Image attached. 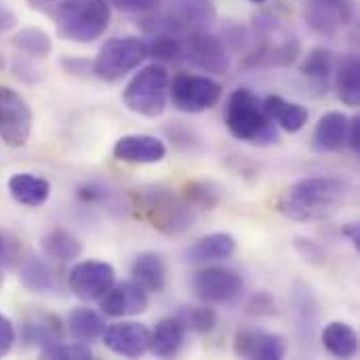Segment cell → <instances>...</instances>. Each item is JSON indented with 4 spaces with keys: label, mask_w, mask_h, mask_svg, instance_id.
I'll list each match as a JSON object with an SVG mask.
<instances>
[{
    "label": "cell",
    "mask_w": 360,
    "mask_h": 360,
    "mask_svg": "<svg viewBox=\"0 0 360 360\" xmlns=\"http://www.w3.org/2000/svg\"><path fill=\"white\" fill-rule=\"evenodd\" d=\"M350 186L331 175H312L287 188L278 211L293 221H321L331 217L348 198Z\"/></svg>",
    "instance_id": "cell-1"
},
{
    "label": "cell",
    "mask_w": 360,
    "mask_h": 360,
    "mask_svg": "<svg viewBox=\"0 0 360 360\" xmlns=\"http://www.w3.org/2000/svg\"><path fill=\"white\" fill-rule=\"evenodd\" d=\"M133 215L165 236H184L196 221V209L173 190L141 188L131 194Z\"/></svg>",
    "instance_id": "cell-2"
},
{
    "label": "cell",
    "mask_w": 360,
    "mask_h": 360,
    "mask_svg": "<svg viewBox=\"0 0 360 360\" xmlns=\"http://www.w3.org/2000/svg\"><path fill=\"white\" fill-rule=\"evenodd\" d=\"M226 127L228 131L245 143L251 146H274L278 141L276 124L266 116L257 95L240 86L236 89L226 103Z\"/></svg>",
    "instance_id": "cell-3"
},
{
    "label": "cell",
    "mask_w": 360,
    "mask_h": 360,
    "mask_svg": "<svg viewBox=\"0 0 360 360\" xmlns=\"http://www.w3.org/2000/svg\"><path fill=\"white\" fill-rule=\"evenodd\" d=\"M53 19L63 40L89 44L105 34L112 21L108 0H61Z\"/></svg>",
    "instance_id": "cell-4"
},
{
    "label": "cell",
    "mask_w": 360,
    "mask_h": 360,
    "mask_svg": "<svg viewBox=\"0 0 360 360\" xmlns=\"http://www.w3.org/2000/svg\"><path fill=\"white\" fill-rule=\"evenodd\" d=\"M217 17L213 0H171L165 11H150L139 21V27L150 36H186L194 30H205Z\"/></svg>",
    "instance_id": "cell-5"
},
{
    "label": "cell",
    "mask_w": 360,
    "mask_h": 360,
    "mask_svg": "<svg viewBox=\"0 0 360 360\" xmlns=\"http://www.w3.org/2000/svg\"><path fill=\"white\" fill-rule=\"evenodd\" d=\"M169 84L171 76L165 65L150 63L143 65L127 84L122 101L127 110L146 118H158L169 105Z\"/></svg>",
    "instance_id": "cell-6"
},
{
    "label": "cell",
    "mask_w": 360,
    "mask_h": 360,
    "mask_svg": "<svg viewBox=\"0 0 360 360\" xmlns=\"http://www.w3.org/2000/svg\"><path fill=\"white\" fill-rule=\"evenodd\" d=\"M148 59V44L141 38L124 36V38H110L101 44L95 61L93 74L99 80L116 82L129 72L137 70Z\"/></svg>",
    "instance_id": "cell-7"
},
{
    "label": "cell",
    "mask_w": 360,
    "mask_h": 360,
    "mask_svg": "<svg viewBox=\"0 0 360 360\" xmlns=\"http://www.w3.org/2000/svg\"><path fill=\"white\" fill-rule=\"evenodd\" d=\"M224 95V86L198 74H179L169 84V99L175 110L184 114H200L219 103Z\"/></svg>",
    "instance_id": "cell-8"
},
{
    "label": "cell",
    "mask_w": 360,
    "mask_h": 360,
    "mask_svg": "<svg viewBox=\"0 0 360 360\" xmlns=\"http://www.w3.org/2000/svg\"><path fill=\"white\" fill-rule=\"evenodd\" d=\"M184 55L192 65L215 76L226 74L232 65L230 51L224 40L205 30H194L184 36Z\"/></svg>",
    "instance_id": "cell-9"
},
{
    "label": "cell",
    "mask_w": 360,
    "mask_h": 360,
    "mask_svg": "<svg viewBox=\"0 0 360 360\" xmlns=\"http://www.w3.org/2000/svg\"><path fill=\"white\" fill-rule=\"evenodd\" d=\"M116 283V270L108 262L86 259L76 264L68 274V285L74 297L80 302H99L108 289Z\"/></svg>",
    "instance_id": "cell-10"
},
{
    "label": "cell",
    "mask_w": 360,
    "mask_h": 360,
    "mask_svg": "<svg viewBox=\"0 0 360 360\" xmlns=\"http://www.w3.org/2000/svg\"><path fill=\"white\" fill-rule=\"evenodd\" d=\"M304 17L314 34L335 38L354 21L356 4L354 0H306Z\"/></svg>",
    "instance_id": "cell-11"
},
{
    "label": "cell",
    "mask_w": 360,
    "mask_h": 360,
    "mask_svg": "<svg viewBox=\"0 0 360 360\" xmlns=\"http://www.w3.org/2000/svg\"><path fill=\"white\" fill-rule=\"evenodd\" d=\"M32 110L27 101L13 89L0 86V137L11 148L27 143L32 133Z\"/></svg>",
    "instance_id": "cell-12"
},
{
    "label": "cell",
    "mask_w": 360,
    "mask_h": 360,
    "mask_svg": "<svg viewBox=\"0 0 360 360\" xmlns=\"http://www.w3.org/2000/svg\"><path fill=\"white\" fill-rule=\"evenodd\" d=\"M196 297L205 304H230L243 291V278L236 270L224 266H207L192 278Z\"/></svg>",
    "instance_id": "cell-13"
},
{
    "label": "cell",
    "mask_w": 360,
    "mask_h": 360,
    "mask_svg": "<svg viewBox=\"0 0 360 360\" xmlns=\"http://www.w3.org/2000/svg\"><path fill=\"white\" fill-rule=\"evenodd\" d=\"M234 354L247 360H281L289 352V342L281 333H270L255 327L238 329L234 335Z\"/></svg>",
    "instance_id": "cell-14"
},
{
    "label": "cell",
    "mask_w": 360,
    "mask_h": 360,
    "mask_svg": "<svg viewBox=\"0 0 360 360\" xmlns=\"http://www.w3.org/2000/svg\"><path fill=\"white\" fill-rule=\"evenodd\" d=\"M150 306V293L135 281L114 283L108 293L99 300V308L105 316L112 319H127L139 316Z\"/></svg>",
    "instance_id": "cell-15"
},
{
    "label": "cell",
    "mask_w": 360,
    "mask_h": 360,
    "mask_svg": "<svg viewBox=\"0 0 360 360\" xmlns=\"http://www.w3.org/2000/svg\"><path fill=\"white\" fill-rule=\"evenodd\" d=\"M101 340L112 354L124 356V359H139L150 348L148 327L135 321H120V323L105 327Z\"/></svg>",
    "instance_id": "cell-16"
},
{
    "label": "cell",
    "mask_w": 360,
    "mask_h": 360,
    "mask_svg": "<svg viewBox=\"0 0 360 360\" xmlns=\"http://www.w3.org/2000/svg\"><path fill=\"white\" fill-rule=\"evenodd\" d=\"M112 154L120 162H131V165H156L167 158V146L162 139L146 133H131L122 135L114 148Z\"/></svg>",
    "instance_id": "cell-17"
},
{
    "label": "cell",
    "mask_w": 360,
    "mask_h": 360,
    "mask_svg": "<svg viewBox=\"0 0 360 360\" xmlns=\"http://www.w3.org/2000/svg\"><path fill=\"white\" fill-rule=\"evenodd\" d=\"M186 335L188 329L181 323V319L175 316H165L156 323V327L150 331V348L148 352H152L158 359H171L175 354H179V350L186 344Z\"/></svg>",
    "instance_id": "cell-18"
},
{
    "label": "cell",
    "mask_w": 360,
    "mask_h": 360,
    "mask_svg": "<svg viewBox=\"0 0 360 360\" xmlns=\"http://www.w3.org/2000/svg\"><path fill=\"white\" fill-rule=\"evenodd\" d=\"M234 253H236V238L228 232H213L190 245L186 251V259L190 264H213V262H226Z\"/></svg>",
    "instance_id": "cell-19"
},
{
    "label": "cell",
    "mask_w": 360,
    "mask_h": 360,
    "mask_svg": "<svg viewBox=\"0 0 360 360\" xmlns=\"http://www.w3.org/2000/svg\"><path fill=\"white\" fill-rule=\"evenodd\" d=\"M131 276L135 283H139L148 293H162L169 278L167 262L156 251H143L133 259Z\"/></svg>",
    "instance_id": "cell-20"
},
{
    "label": "cell",
    "mask_w": 360,
    "mask_h": 360,
    "mask_svg": "<svg viewBox=\"0 0 360 360\" xmlns=\"http://www.w3.org/2000/svg\"><path fill=\"white\" fill-rule=\"evenodd\" d=\"M262 108L266 116L287 133H300L308 124V118H310V112L302 103L287 101L278 95H268L262 101Z\"/></svg>",
    "instance_id": "cell-21"
},
{
    "label": "cell",
    "mask_w": 360,
    "mask_h": 360,
    "mask_svg": "<svg viewBox=\"0 0 360 360\" xmlns=\"http://www.w3.org/2000/svg\"><path fill=\"white\" fill-rule=\"evenodd\" d=\"M348 116L344 112H327L314 127V148L319 152H340L348 139Z\"/></svg>",
    "instance_id": "cell-22"
},
{
    "label": "cell",
    "mask_w": 360,
    "mask_h": 360,
    "mask_svg": "<svg viewBox=\"0 0 360 360\" xmlns=\"http://www.w3.org/2000/svg\"><path fill=\"white\" fill-rule=\"evenodd\" d=\"M8 192L15 202L38 209L42 207L51 196V184L44 177L32 175V173H15L8 179Z\"/></svg>",
    "instance_id": "cell-23"
},
{
    "label": "cell",
    "mask_w": 360,
    "mask_h": 360,
    "mask_svg": "<svg viewBox=\"0 0 360 360\" xmlns=\"http://www.w3.org/2000/svg\"><path fill=\"white\" fill-rule=\"evenodd\" d=\"M61 335H63L61 321L53 314H34L25 319L21 325L23 342L30 346H38L40 350L61 342Z\"/></svg>",
    "instance_id": "cell-24"
},
{
    "label": "cell",
    "mask_w": 360,
    "mask_h": 360,
    "mask_svg": "<svg viewBox=\"0 0 360 360\" xmlns=\"http://www.w3.org/2000/svg\"><path fill=\"white\" fill-rule=\"evenodd\" d=\"M323 346L335 359H354L359 354V333L344 321H333L323 329Z\"/></svg>",
    "instance_id": "cell-25"
},
{
    "label": "cell",
    "mask_w": 360,
    "mask_h": 360,
    "mask_svg": "<svg viewBox=\"0 0 360 360\" xmlns=\"http://www.w3.org/2000/svg\"><path fill=\"white\" fill-rule=\"evenodd\" d=\"M335 74V89L338 97L350 105L359 108L360 105V61L356 55H346L338 68L333 70Z\"/></svg>",
    "instance_id": "cell-26"
},
{
    "label": "cell",
    "mask_w": 360,
    "mask_h": 360,
    "mask_svg": "<svg viewBox=\"0 0 360 360\" xmlns=\"http://www.w3.org/2000/svg\"><path fill=\"white\" fill-rule=\"evenodd\" d=\"M40 247L44 251L46 257L55 259V262H74L82 255V243L78 240V236H74L72 232H68L65 228H53L49 230L42 240Z\"/></svg>",
    "instance_id": "cell-27"
},
{
    "label": "cell",
    "mask_w": 360,
    "mask_h": 360,
    "mask_svg": "<svg viewBox=\"0 0 360 360\" xmlns=\"http://www.w3.org/2000/svg\"><path fill=\"white\" fill-rule=\"evenodd\" d=\"M68 331L76 342L82 344H91L95 340H99L105 331V321L99 312H95L93 308H84L78 306L70 312L68 316Z\"/></svg>",
    "instance_id": "cell-28"
},
{
    "label": "cell",
    "mask_w": 360,
    "mask_h": 360,
    "mask_svg": "<svg viewBox=\"0 0 360 360\" xmlns=\"http://www.w3.org/2000/svg\"><path fill=\"white\" fill-rule=\"evenodd\" d=\"M333 53L325 46H314L300 65V72L325 91L333 78Z\"/></svg>",
    "instance_id": "cell-29"
},
{
    "label": "cell",
    "mask_w": 360,
    "mask_h": 360,
    "mask_svg": "<svg viewBox=\"0 0 360 360\" xmlns=\"http://www.w3.org/2000/svg\"><path fill=\"white\" fill-rule=\"evenodd\" d=\"M21 285L32 293H49L55 287V274L53 270L38 257H30L21 264L19 270Z\"/></svg>",
    "instance_id": "cell-30"
},
{
    "label": "cell",
    "mask_w": 360,
    "mask_h": 360,
    "mask_svg": "<svg viewBox=\"0 0 360 360\" xmlns=\"http://www.w3.org/2000/svg\"><path fill=\"white\" fill-rule=\"evenodd\" d=\"M181 196L194 207V209H205V211H213L221 198H224V190L219 184L215 181H207V179H194L188 181L184 186Z\"/></svg>",
    "instance_id": "cell-31"
},
{
    "label": "cell",
    "mask_w": 360,
    "mask_h": 360,
    "mask_svg": "<svg viewBox=\"0 0 360 360\" xmlns=\"http://www.w3.org/2000/svg\"><path fill=\"white\" fill-rule=\"evenodd\" d=\"M13 44L30 55V57H38V59H44L51 55L53 51V40L51 36L40 30V27H21L15 36H13Z\"/></svg>",
    "instance_id": "cell-32"
},
{
    "label": "cell",
    "mask_w": 360,
    "mask_h": 360,
    "mask_svg": "<svg viewBox=\"0 0 360 360\" xmlns=\"http://www.w3.org/2000/svg\"><path fill=\"white\" fill-rule=\"evenodd\" d=\"M177 316L181 319V323L186 325L188 331L198 333V335H209L217 327V312L213 308H209V304H205V306H181L177 310Z\"/></svg>",
    "instance_id": "cell-33"
},
{
    "label": "cell",
    "mask_w": 360,
    "mask_h": 360,
    "mask_svg": "<svg viewBox=\"0 0 360 360\" xmlns=\"http://www.w3.org/2000/svg\"><path fill=\"white\" fill-rule=\"evenodd\" d=\"M148 44V57L158 61H177L184 55V38L181 36H152Z\"/></svg>",
    "instance_id": "cell-34"
},
{
    "label": "cell",
    "mask_w": 360,
    "mask_h": 360,
    "mask_svg": "<svg viewBox=\"0 0 360 360\" xmlns=\"http://www.w3.org/2000/svg\"><path fill=\"white\" fill-rule=\"evenodd\" d=\"M44 359L53 360H91L93 359V350L89 348V344L76 342V344H61L57 342L55 346H49L44 350H40Z\"/></svg>",
    "instance_id": "cell-35"
},
{
    "label": "cell",
    "mask_w": 360,
    "mask_h": 360,
    "mask_svg": "<svg viewBox=\"0 0 360 360\" xmlns=\"http://www.w3.org/2000/svg\"><path fill=\"white\" fill-rule=\"evenodd\" d=\"M300 289L295 291V310L300 314V323L302 327H312L314 319H316V308H314V297L310 293V289L306 285H297Z\"/></svg>",
    "instance_id": "cell-36"
},
{
    "label": "cell",
    "mask_w": 360,
    "mask_h": 360,
    "mask_svg": "<svg viewBox=\"0 0 360 360\" xmlns=\"http://www.w3.org/2000/svg\"><path fill=\"white\" fill-rule=\"evenodd\" d=\"M110 190L97 181H89V184H82L78 190H76V198L84 205H101V202H108L110 200Z\"/></svg>",
    "instance_id": "cell-37"
},
{
    "label": "cell",
    "mask_w": 360,
    "mask_h": 360,
    "mask_svg": "<svg viewBox=\"0 0 360 360\" xmlns=\"http://www.w3.org/2000/svg\"><path fill=\"white\" fill-rule=\"evenodd\" d=\"M167 133H169V137H171V143H175L179 150L194 152L196 146L200 143V141H198L200 137H196L194 131L188 129V127H167Z\"/></svg>",
    "instance_id": "cell-38"
},
{
    "label": "cell",
    "mask_w": 360,
    "mask_h": 360,
    "mask_svg": "<svg viewBox=\"0 0 360 360\" xmlns=\"http://www.w3.org/2000/svg\"><path fill=\"white\" fill-rule=\"evenodd\" d=\"M11 68H13V76L17 80L25 82V84H34V82H38L42 78L40 76V70L30 59H25V57H17Z\"/></svg>",
    "instance_id": "cell-39"
},
{
    "label": "cell",
    "mask_w": 360,
    "mask_h": 360,
    "mask_svg": "<svg viewBox=\"0 0 360 360\" xmlns=\"http://www.w3.org/2000/svg\"><path fill=\"white\" fill-rule=\"evenodd\" d=\"M108 4L122 13H150L160 6V0H108Z\"/></svg>",
    "instance_id": "cell-40"
},
{
    "label": "cell",
    "mask_w": 360,
    "mask_h": 360,
    "mask_svg": "<svg viewBox=\"0 0 360 360\" xmlns=\"http://www.w3.org/2000/svg\"><path fill=\"white\" fill-rule=\"evenodd\" d=\"M247 308H249L251 314H257V316H272V314H276V304H274V300L268 293L253 295Z\"/></svg>",
    "instance_id": "cell-41"
},
{
    "label": "cell",
    "mask_w": 360,
    "mask_h": 360,
    "mask_svg": "<svg viewBox=\"0 0 360 360\" xmlns=\"http://www.w3.org/2000/svg\"><path fill=\"white\" fill-rule=\"evenodd\" d=\"M295 249L304 255V259L312 262V264H325V253L323 249L310 240V238H295Z\"/></svg>",
    "instance_id": "cell-42"
},
{
    "label": "cell",
    "mask_w": 360,
    "mask_h": 360,
    "mask_svg": "<svg viewBox=\"0 0 360 360\" xmlns=\"http://www.w3.org/2000/svg\"><path fill=\"white\" fill-rule=\"evenodd\" d=\"M15 338L17 333H15L13 323L4 314H0V359L11 352V348L15 346Z\"/></svg>",
    "instance_id": "cell-43"
},
{
    "label": "cell",
    "mask_w": 360,
    "mask_h": 360,
    "mask_svg": "<svg viewBox=\"0 0 360 360\" xmlns=\"http://www.w3.org/2000/svg\"><path fill=\"white\" fill-rule=\"evenodd\" d=\"M61 65L74 76H89V72H93V63L84 57H61Z\"/></svg>",
    "instance_id": "cell-44"
},
{
    "label": "cell",
    "mask_w": 360,
    "mask_h": 360,
    "mask_svg": "<svg viewBox=\"0 0 360 360\" xmlns=\"http://www.w3.org/2000/svg\"><path fill=\"white\" fill-rule=\"evenodd\" d=\"M346 143L350 146V150H352L354 154H359L360 152V118L359 116H352V118L348 120V139H346Z\"/></svg>",
    "instance_id": "cell-45"
},
{
    "label": "cell",
    "mask_w": 360,
    "mask_h": 360,
    "mask_svg": "<svg viewBox=\"0 0 360 360\" xmlns=\"http://www.w3.org/2000/svg\"><path fill=\"white\" fill-rule=\"evenodd\" d=\"M15 23H17L15 13L11 11V6H8L4 0H0V34L11 32V30L15 27Z\"/></svg>",
    "instance_id": "cell-46"
},
{
    "label": "cell",
    "mask_w": 360,
    "mask_h": 360,
    "mask_svg": "<svg viewBox=\"0 0 360 360\" xmlns=\"http://www.w3.org/2000/svg\"><path fill=\"white\" fill-rule=\"evenodd\" d=\"M34 11H40V13H44V15H51L53 17V13H55V8L61 4V0H25Z\"/></svg>",
    "instance_id": "cell-47"
},
{
    "label": "cell",
    "mask_w": 360,
    "mask_h": 360,
    "mask_svg": "<svg viewBox=\"0 0 360 360\" xmlns=\"http://www.w3.org/2000/svg\"><path fill=\"white\" fill-rule=\"evenodd\" d=\"M342 234L354 245V249L359 251L360 249V230H359V224H348V226H344L342 228Z\"/></svg>",
    "instance_id": "cell-48"
},
{
    "label": "cell",
    "mask_w": 360,
    "mask_h": 360,
    "mask_svg": "<svg viewBox=\"0 0 360 360\" xmlns=\"http://www.w3.org/2000/svg\"><path fill=\"white\" fill-rule=\"evenodd\" d=\"M6 257H8V245H6V240L0 236V264H4Z\"/></svg>",
    "instance_id": "cell-49"
},
{
    "label": "cell",
    "mask_w": 360,
    "mask_h": 360,
    "mask_svg": "<svg viewBox=\"0 0 360 360\" xmlns=\"http://www.w3.org/2000/svg\"><path fill=\"white\" fill-rule=\"evenodd\" d=\"M253 4H264V2H268V0H251Z\"/></svg>",
    "instance_id": "cell-50"
},
{
    "label": "cell",
    "mask_w": 360,
    "mask_h": 360,
    "mask_svg": "<svg viewBox=\"0 0 360 360\" xmlns=\"http://www.w3.org/2000/svg\"><path fill=\"white\" fill-rule=\"evenodd\" d=\"M4 65H6V63H4V59L0 57V70H4Z\"/></svg>",
    "instance_id": "cell-51"
}]
</instances>
